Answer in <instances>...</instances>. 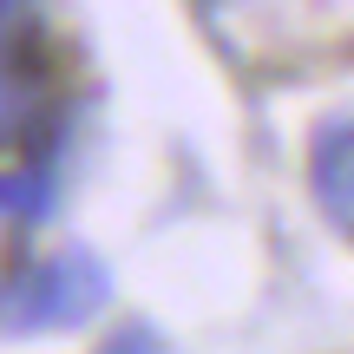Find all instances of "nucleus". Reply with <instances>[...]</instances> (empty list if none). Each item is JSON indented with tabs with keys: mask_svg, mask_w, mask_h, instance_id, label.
Masks as SVG:
<instances>
[{
	"mask_svg": "<svg viewBox=\"0 0 354 354\" xmlns=\"http://www.w3.org/2000/svg\"><path fill=\"white\" fill-rule=\"evenodd\" d=\"M308 190L335 230L354 236V118H328L308 138Z\"/></svg>",
	"mask_w": 354,
	"mask_h": 354,
	"instance_id": "f03ea898",
	"label": "nucleus"
},
{
	"mask_svg": "<svg viewBox=\"0 0 354 354\" xmlns=\"http://www.w3.org/2000/svg\"><path fill=\"white\" fill-rule=\"evenodd\" d=\"M20 125H26V86H20L13 66H0V145H7Z\"/></svg>",
	"mask_w": 354,
	"mask_h": 354,
	"instance_id": "7ed1b4c3",
	"label": "nucleus"
},
{
	"mask_svg": "<svg viewBox=\"0 0 354 354\" xmlns=\"http://www.w3.org/2000/svg\"><path fill=\"white\" fill-rule=\"evenodd\" d=\"M112 276L92 250H59L53 263L26 269L7 295H0V328H66L105 308Z\"/></svg>",
	"mask_w": 354,
	"mask_h": 354,
	"instance_id": "f257e3e1",
	"label": "nucleus"
},
{
	"mask_svg": "<svg viewBox=\"0 0 354 354\" xmlns=\"http://www.w3.org/2000/svg\"><path fill=\"white\" fill-rule=\"evenodd\" d=\"M7 13H13V0H0V26H7Z\"/></svg>",
	"mask_w": 354,
	"mask_h": 354,
	"instance_id": "20e7f679",
	"label": "nucleus"
}]
</instances>
